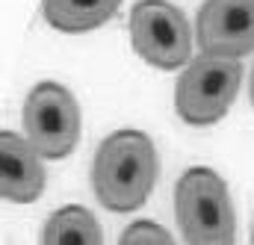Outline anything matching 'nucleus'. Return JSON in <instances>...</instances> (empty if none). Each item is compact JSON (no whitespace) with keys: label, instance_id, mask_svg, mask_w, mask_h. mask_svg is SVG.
Masks as SVG:
<instances>
[{"label":"nucleus","instance_id":"f257e3e1","mask_svg":"<svg viewBox=\"0 0 254 245\" xmlns=\"http://www.w3.org/2000/svg\"><path fill=\"white\" fill-rule=\"evenodd\" d=\"M160 178V154L154 139L142 130H116L110 133L95 154L92 186L95 198L113 213L139 210Z\"/></svg>","mask_w":254,"mask_h":245},{"label":"nucleus","instance_id":"f03ea898","mask_svg":"<svg viewBox=\"0 0 254 245\" xmlns=\"http://www.w3.org/2000/svg\"><path fill=\"white\" fill-rule=\"evenodd\" d=\"M175 216L187 245H234L237 213L222 175L192 166L175 186Z\"/></svg>","mask_w":254,"mask_h":245},{"label":"nucleus","instance_id":"7ed1b4c3","mask_svg":"<svg viewBox=\"0 0 254 245\" xmlns=\"http://www.w3.org/2000/svg\"><path fill=\"white\" fill-rule=\"evenodd\" d=\"M240 83H243L240 60H225L210 54L192 57L175 86V110L192 127H210L228 116L231 104L237 101Z\"/></svg>","mask_w":254,"mask_h":245},{"label":"nucleus","instance_id":"20e7f679","mask_svg":"<svg viewBox=\"0 0 254 245\" xmlns=\"http://www.w3.org/2000/svg\"><path fill=\"white\" fill-rule=\"evenodd\" d=\"M130 45L139 60L160 71L192 62L190 21L169 0H139L130 9Z\"/></svg>","mask_w":254,"mask_h":245},{"label":"nucleus","instance_id":"39448f33","mask_svg":"<svg viewBox=\"0 0 254 245\" xmlns=\"http://www.w3.org/2000/svg\"><path fill=\"white\" fill-rule=\"evenodd\" d=\"M24 133L45 160H65L80 139V107L74 95L54 80L33 86L24 101Z\"/></svg>","mask_w":254,"mask_h":245},{"label":"nucleus","instance_id":"423d86ee","mask_svg":"<svg viewBox=\"0 0 254 245\" xmlns=\"http://www.w3.org/2000/svg\"><path fill=\"white\" fill-rule=\"evenodd\" d=\"M195 39L210 57L240 60L254 54V0H204Z\"/></svg>","mask_w":254,"mask_h":245},{"label":"nucleus","instance_id":"0eeeda50","mask_svg":"<svg viewBox=\"0 0 254 245\" xmlns=\"http://www.w3.org/2000/svg\"><path fill=\"white\" fill-rule=\"evenodd\" d=\"M42 154L27 136L12 130L0 133V195L9 204H33L45 192Z\"/></svg>","mask_w":254,"mask_h":245},{"label":"nucleus","instance_id":"6e6552de","mask_svg":"<svg viewBox=\"0 0 254 245\" xmlns=\"http://www.w3.org/2000/svg\"><path fill=\"white\" fill-rule=\"evenodd\" d=\"M122 0H42L45 21L60 33H92L116 18Z\"/></svg>","mask_w":254,"mask_h":245},{"label":"nucleus","instance_id":"1a4fd4ad","mask_svg":"<svg viewBox=\"0 0 254 245\" xmlns=\"http://www.w3.org/2000/svg\"><path fill=\"white\" fill-rule=\"evenodd\" d=\"M42 245H104V231L92 210L83 204H68L45 222Z\"/></svg>","mask_w":254,"mask_h":245},{"label":"nucleus","instance_id":"9d476101","mask_svg":"<svg viewBox=\"0 0 254 245\" xmlns=\"http://www.w3.org/2000/svg\"><path fill=\"white\" fill-rule=\"evenodd\" d=\"M119 245H175V240L163 225H157L151 219H139V222H130L122 231Z\"/></svg>","mask_w":254,"mask_h":245},{"label":"nucleus","instance_id":"9b49d317","mask_svg":"<svg viewBox=\"0 0 254 245\" xmlns=\"http://www.w3.org/2000/svg\"><path fill=\"white\" fill-rule=\"evenodd\" d=\"M249 92H252V107H254V71H252V83H249Z\"/></svg>","mask_w":254,"mask_h":245},{"label":"nucleus","instance_id":"f8f14e48","mask_svg":"<svg viewBox=\"0 0 254 245\" xmlns=\"http://www.w3.org/2000/svg\"><path fill=\"white\" fill-rule=\"evenodd\" d=\"M252 245H254V231H252Z\"/></svg>","mask_w":254,"mask_h":245}]
</instances>
